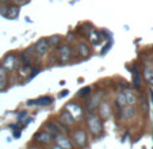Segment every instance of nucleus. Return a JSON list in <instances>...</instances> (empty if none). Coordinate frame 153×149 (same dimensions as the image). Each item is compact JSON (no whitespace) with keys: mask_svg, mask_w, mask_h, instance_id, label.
Instances as JSON below:
<instances>
[{"mask_svg":"<svg viewBox=\"0 0 153 149\" xmlns=\"http://www.w3.org/2000/svg\"><path fill=\"white\" fill-rule=\"evenodd\" d=\"M87 125H88V129L92 133L94 136H99L103 130V125H102V119L99 118V115H96L95 112H91L87 118Z\"/></svg>","mask_w":153,"mask_h":149,"instance_id":"obj_1","label":"nucleus"},{"mask_svg":"<svg viewBox=\"0 0 153 149\" xmlns=\"http://www.w3.org/2000/svg\"><path fill=\"white\" fill-rule=\"evenodd\" d=\"M65 110H67V111L69 112L71 115H72V118H73L75 121H76V119H77V121L83 119V117H84V110H83V107H81L79 103L71 102V103H68L67 106H65Z\"/></svg>","mask_w":153,"mask_h":149,"instance_id":"obj_2","label":"nucleus"},{"mask_svg":"<svg viewBox=\"0 0 153 149\" xmlns=\"http://www.w3.org/2000/svg\"><path fill=\"white\" fill-rule=\"evenodd\" d=\"M72 144H75L76 146H79V148H85L87 146V141H88V138H87V133L84 132L83 129H77L75 130V132L72 133Z\"/></svg>","mask_w":153,"mask_h":149,"instance_id":"obj_3","label":"nucleus"},{"mask_svg":"<svg viewBox=\"0 0 153 149\" xmlns=\"http://www.w3.org/2000/svg\"><path fill=\"white\" fill-rule=\"evenodd\" d=\"M102 98H103V95L99 94V92L95 95H92V96H88V101H87V104H85L87 110L90 112L95 111V110L99 107V104L102 103Z\"/></svg>","mask_w":153,"mask_h":149,"instance_id":"obj_4","label":"nucleus"},{"mask_svg":"<svg viewBox=\"0 0 153 149\" xmlns=\"http://www.w3.org/2000/svg\"><path fill=\"white\" fill-rule=\"evenodd\" d=\"M34 141L38 142L39 145H49L53 141V136H50L49 133L45 132V130H41V132L34 134Z\"/></svg>","mask_w":153,"mask_h":149,"instance_id":"obj_5","label":"nucleus"},{"mask_svg":"<svg viewBox=\"0 0 153 149\" xmlns=\"http://www.w3.org/2000/svg\"><path fill=\"white\" fill-rule=\"evenodd\" d=\"M18 65V58L15 54H7L3 58V63H1V68H4L7 72L8 71H14Z\"/></svg>","mask_w":153,"mask_h":149,"instance_id":"obj_6","label":"nucleus"},{"mask_svg":"<svg viewBox=\"0 0 153 149\" xmlns=\"http://www.w3.org/2000/svg\"><path fill=\"white\" fill-rule=\"evenodd\" d=\"M0 15H4L6 18H8V19H15V18H18V15H19V7L18 6H12V7H1L0 8Z\"/></svg>","mask_w":153,"mask_h":149,"instance_id":"obj_7","label":"nucleus"},{"mask_svg":"<svg viewBox=\"0 0 153 149\" xmlns=\"http://www.w3.org/2000/svg\"><path fill=\"white\" fill-rule=\"evenodd\" d=\"M53 103L52 96H41L38 99H30L27 101V106H49Z\"/></svg>","mask_w":153,"mask_h":149,"instance_id":"obj_8","label":"nucleus"},{"mask_svg":"<svg viewBox=\"0 0 153 149\" xmlns=\"http://www.w3.org/2000/svg\"><path fill=\"white\" fill-rule=\"evenodd\" d=\"M56 140V145L61 146V148L64 149H73V144L72 141L69 140V138L67 137V136H64V134H57L54 137Z\"/></svg>","mask_w":153,"mask_h":149,"instance_id":"obj_9","label":"nucleus"},{"mask_svg":"<svg viewBox=\"0 0 153 149\" xmlns=\"http://www.w3.org/2000/svg\"><path fill=\"white\" fill-rule=\"evenodd\" d=\"M71 56H72V49H71L69 45H62L60 46V49H58V57H60V61L61 63H67V61H69Z\"/></svg>","mask_w":153,"mask_h":149,"instance_id":"obj_10","label":"nucleus"},{"mask_svg":"<svg viewBox=\"0 0 153 149\" xmlns=\"http://www.w3.org/2000/svg\"><path fill=\"white\" fill-rule=\"evenodd\" d=\"M48 49H49V43H48V39L42 38L39 39L34 46V52L37 53L38 56H45L48 53Z\"/></svg>","mask_w":153,"mask_h":149,"instance_id":"obj_11","label":"nucleus"},{"mask_svg":"<svg viewBox=\"0 0 153 149\" xmlns=\"http://www.w3.org/2000/svg\"><path fill=\"white\" fill-rule=\"evenodd\" d=\"M99 118L100 119H108L111 115V106L107 102H102L99 104Z\"/></svg>","mask_w":153,"mask_h":149,"instance_id":"obj_12","label":"nucleus"},{"mask_svg":"<svg viewBox=\"0 0 153 149\" xmlns=\"http://www.w3.org/2000/svg\"><path fill=\"white\" fill-rule=\"evenodd\" d=\"M45 129H46L45 132H48L50 136H53V138H54L57 134H62V133H61V132H62V130H61V127L58 126L56 122H48L46 125H45Z\"/></svg>","mask_w":153,"mask_h":149,"instance_id":"obj_13","label":"nucleus"},{"mask_svg":"<svg viewBox=\"0 0 153 149\" xmlns=\"http://www.w3.org/2000/svg\"><path fill=\"white\" fill-rule=\"evenodd\" d=\"M60 119H61V122H62V126H73L76 122V121L72 118V115H71L67 110L60 114Z\"/></svg>","mask_w":153,"mask_h":149,"instance_id":"obj_14","label":"nucleus"},{"mask_svg":"<svg viewBox=\"0 0 153 149\" xmlns=\"http://www.w3.org/2000/svg\"><path fill=\"white\" fill-rule=\"evenodd\" d=\"M133 86H134V88L136 89H140L141 88V77H140V71H138V66H137V64H133Z\"/></svg>","mask_w":153,"mask_h":149,"instance_id":"obj_15","label":"nucleus"},{"mask_svg":"<svg viewBox=\"0 0 153 149\" xmlns=\"http://www.w3.org/2000/svg\"><path fill=\"white\" fill-rule=\"evenodd\" d=\"M119 114L122 115V118H123L125 121H127V119H131V118L136 115V110H134L133 106H125L123 110L119 111Z\"/></svg>","mask_w":153,"mask_h":149,"instance_id":"obj_16","label":"nucleus"},{"mask_svg":"<svg viewBox=\"0 0 153 149\" xmlns=\"http://www.w3.org/2000/svg\"><path fill=\"white\" fill-rule=\"evenodd\" d=\"M8 86V77H7V71L0 66V91H4Z\"/></svg>","mask_w":153,"mask_h":149,"instance_id":"obj_17","label":"nucleus"},{"mask_svg":"<svg viewBox=\"0 0 153 149\" xmlns=\"http://www.w3.org/2000/svg\"><path fill=\"white\" fill-rule=\"evenodd\" d=\"M77 52L81 57H88L90 56V48H88V45L80 42V43H77Z\"/></svg>","mask_w":153,"mask_h":149,"instance_id":"obj_18","label":"nucleus"},{"mask_svg":"<svg viewBox=\"0 0 153 149\" xmlns=\"http://www.w3.org/2000/svg\"><path fill=\"white\" fill-rule=\"evenodd\" d=\"M125 98H126V103L129 104V106H133V104L137 103V96H136V94H133L131 91L125 92Z\"/></svg>","mask_w":153,"mask_h":149,"instance_id":"obj_19","label":"nucleus"},{"mask_svg":"<svg viewBox=\"0 0 153 149\" xmlns=\"http://www.w3.org/2000/svg\"><path fill=\"white\" fill-rule=\"evenodd\" d=\"M117 104H118L119 107L127 106L126 98H125V92H119V94H118V96H117Z\"/></svg>","mask_w":153,"mask_h":149,"instance_id":"obj_20","label":"nucleus"},{"mask_svg":"<svg viewBox=\"0 0 153 149\" xmlns=\"http://www.w3.org/2000/svg\"><path fill=\"white\" fill-rule=\"evenodd\" d=\"M90 95H91V87H83V88L77 92L79 98H88Z\"/></svg>","mask_w":153,"mask_h":149,"instance_id":"obj_21","label":"nucleus"},{"mask_svg":"<svg viewBox=\"0 0 153 149\" xmlns=\"http://www.w3.org/2000/svg\"><path fill=\"white\" fill-rule=\"evenodd\" d=\"M31 56H30V50H26V52L22 54V63H23V65H30V63H31Z\"/></svg>","mask_w":153,"mask_h":149,"instance_id":"obj_22","label":"nucleus"},{"mask_svg":"<svg viewBox=\"0 0 153 149\" xmlns=\"http://www.w3.org/2000/svg\"><path fill=\"white\" fill-rule=\"evenodd\" d=\"M30 73H31V68H30V65H23L22 68L19 69V74L20 76H30ZM29 79V77H27Z\"/></svg>","mask_w":153,"mask_h":149,"instance_id":"obj_23","label":"nucleus"},{"mask_svg":"<svg viewBox=\"0 0 153 149\" xmlns=\"http://www.w3.org/2000/svg\"><path fill=\"white\" fill-rule=\"evenodd\" d=\"M58 42H60V37H58V35H56V37H52V38H49V39H48V43H49V46H54V45H57Z\"/></svg>","mask_w":153,"mask_h":149,"instance_id":"obj_24","label":"nucleus"},{"mask_svg":"<svg viewBox=\"0 0 153 149\" xmlns=\"http://www.w3.org/2000/svg\"><path fill=\"white\" fill-rule=\"evenodd\" d=\"M110 46H111V43L108 42V43H106V46L103 48V50H102V54H106L107 52H108V49H110Z\"/></svg>","mask_w":153,"mask_h":149,"instance_id":"obj_25","label":"nucleus"},{"mask_svg":"<svg viewBox=\"0 0 153 149\" xmlns=\"http://www.w3.org/2000/svg\"><path fill=\"white\" fill-rule=\"evenodd\" d=\"M25 117H26V111H22V112H19V117L18 118H19V121H22Z\"/></svg>","mask_w":153,"mask_h":149,"instance_id":"obj_26","label":"nucleus"},{"mask_svg":"<svg viewBox=\"0 0 153 149\" xmlns=\"http://www.w3.org/2000/svg\"><path fill=\"white\" fill-rule=\"evenodd\" d=\"M65 95H68V89H67V91H62V92H61V94H60V98H64Z\"/></svg>","mask_w":153,"mask_h":149,"instance_id":"obj_27","label":"nucleus"},{"mask_svg":"<svg viewBox=\"0 0 153 149\" xmlns=\"http://www.w3.org/2000/svg\"><path fill=\"white\" fill-rule=\"evenodd\" d=\"M14 136H15V138H19V136H20V132H15V133H14Z\"/></svg>","mask_w":153,"mask_h":149,"instance_id":"obj_28","label":"nucleus"},{"mask_svg":"<svg viewBox=\"0 0 153 149\" xmlns=\"http://www.w3.org/2000/svg\"><path fill=\"white\" fill-rule=\"evenodd\" d=\"M53 149H64V148H61V146H58V145H54L53 146Z\"/></svg>","mask_w":153,"mask_h":149,"instance_id":"obj_29","label":"nucleus"},{"mask_svg":"<svg viewBox=\"0 0 153 149\" xmlns=\"http://www.w3.org/2000/svg\"><path fill=\"white\" fill-rule=\"evenodd\" d=\"M14 1H16V3H23L25 0H14Z\"/></svg>","mask_w":153,"mask_h":149,"instance_id":"obj_30","label":"nucleus"},{"mask_svg":"<svg viewBox=\"0 0 153 149\" xmlns=\"http://www.w3.org/2000/svg\"><path fill=\"white\" fill-rule=\"evenodd\" d=\"M0 1H1V3H8L10 0H0Z\"/></svg>","mask_w":153,"mask_h":149,"instance_id":"obj_31","label":"nucleus"},{"mask_svg":"<svg viewBox=\"0 0 153 149\" xmlns=\"http://www.w3.org/2000/svg\"><path fill=\"white\" fill-rule=\"evenodd\" d=\"M150 99H152V103H153V92H150Z\"/></svg>","mask_w":153,"mask_h":149,"instance_id":"obj_32","label":"nucleus"},{"mask_svg":"<svg viewBox=\"0 0 153 149\" xmlns=\"http://www.w3.org/2000/svg\"><path fill=\"white\" fill-rule=\"evenodd\" d=\"M29 149H38V148H34V146H33V148H29Z\"/></svg>","mask_w":153,"mask_h":149,"instance_id":"obj_33","label":"nucleus"}]
</instances>
